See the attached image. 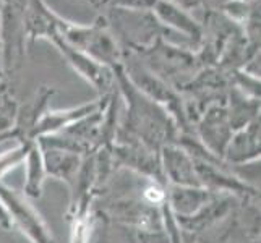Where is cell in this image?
I'll use <instances>...</instances> for the list:
<instances>
[{"instance_id": "1", "label": "cell", "mask_w": 261, "mask_h": 243, "mask_svg": "<svg viewBox=\"0 0 261 243\" xmlns=\"http://www.w3.org/2000/svg\"><path fill=\"white\" fill-rule=\"evenodd\" d=\"M114 71L117 91L125 105L119 127L154 151H161L169 143H175L178 128L169 112L143 94L127 78L122 65L115 67Z\"/></svg>"}, {"instance_id": "2", "label": "cell", "mask_w": 261, "mask_h": 243, "mask_svg": "<svg viewBox=\"0 0 261 243\" xmlns=\"http://www.w3.org/2000/svg\"><path fill=\"white\" fill-rule=\"evenodd\" d=\"M152 75H156L180 93L203 67L196 52L167 38L158 39L151 47L133 53Z\"/></svg>"}, {"instance_id": "3", "label": "cell", "mask_w": 261, "mask_h": 243, "mask_svg": "<svg viewBox=\"0 0 261 243\" xmlns=\"http://www.w3.org/2000/svg\"><path fill=\"white\" fill-rule=\"evenodd\" d=\"M57 38L111 68L123 64L125 52L109 30L104 16H99L91 24L71 23L64 18Z\"/></svg>"}, {"instance_id": "4", "label": "cell", "mask_w": 261, "mask_h": 243, "mask_svg": "<svg viewBox=\"0 0 261 243\" xmlns=\"http://www.w3.org/2000/svg\"><path fill=\"white\" fill-rule=\"evenodd\" d=\"M104 18L125 53L143 52L158 39L167 38L169 34L151 10L107 8Z\"/></svg>"}, {"instance_id": "5", "label": "cell", "mask_w": 261, "mask_h": 243, "mask_svg": "<svg viewBox=\"0 0 261 243\" xmlns=\"http://www.w3.org/2000/svg\"><path fill=\"white\" fill-rule=\"evenodd\" d=\"M200 243H259V198L242 200L226 221L200 237Z\"/></svg>"}, {"instance_id": "6", "label": "cell", "mask_w": 261, "mask_h": 243, "mask_svg": "<svg viewBox=\"0 0 261 243\" xmlns=\"http://www.w3.org/2000/svg\"><path fill=\"white\" fill-rule=\"evenodd\" d=\"M26 36L23 28V7L10 0L0 2V49H2V68L7 83L21 67L24 57Z\"/></svg>"}, {"instance_id": "7", "label": "cell", "mask_w": 261, "mask_h": 243, "mask_svg": "<svg viewBox=\"0 0 261 243\" xmlns=\"http://www.w3.org/2000/svg\"><path fill=\"white\" fill-rule=\"evenodd\" d=\"M0 201L12 221V227H16L31 243H57L47 222L26 196L0 183Z\"/></svg>"}, {"instance_id": "8", "label": "cell", "mask_w": 261, "mask_h": 243, "mask_svg": "<svg viewBox=\"0 0 261 243\" xmlns=\"http://www.w3.org/2000/svg\"><path fill=\"white\" fill-rule=\"evenodd\" d=\"M50 42L57 47V50L67 60V64L73 68V71H76V75L82 76L88 85H91V88L94 91H97L101 97L111 94L115 89L117 85L114 68L94 60L82 50L68 46V44L60 41L59 38L52 39Z\"/></svg>"}, {"instance_id": "9", "label": "cell", "mask_w": 261, "mask_h": 243, "mask_svg": "<svg viewBox=\"0 0 261 243\" xmlns=\"http://www.w3.org/2000/svg\"><path fill=\"white\" fill-rule=\"evenodd\" d=\"M193 131L206 149L222 159L233 133L227 119L226 104H213L208 109H204L200 119L196 120Z\"/></svg>"}, {"instance_id": "10", "label": "cell", "mask_w": 261, "mask_h": 243, "mask_svg": "<svg viewBox=\"0 0 261 243\" xmlns=\"http://www.w3.org/2000/svg\"><path fill=\"white\" fill-rule=\"evenodd\" d=\"M242 200L232 195H213L195 214L187 218H175L180 229L195 237H203L204 233L219 226L237 208Z\"/></svg>"}, {"instance_id": "11", "label": "cell", "mask_w": 261, "mask_h": 243, "mask_svg": "<svg viewBox=\"0 0 261 243\" xmlns=\"http://www.w3.org/2000/svg\"><path fill=\"white\" fill-rule=\"evenodd\" d=\"M151 12L169 33L182 34V38L187 41V46L196 52L201 42L203 28L201 21H198L193 13L187 12L174 4H169L166 0H158L154 7L151 8Z\"/></svg>"}, {"instance_id": "12", "label": "cell", "mask_w": 261, "mask_h": 243, "mask_svg": "<svg viewBox=\"0 0 261 243\" xmlns=\"http://www.w3.org/2000/svg\"><path fill=\"white\" fill-rule=\"evenodd\" d=\"M62 21L64 18L54 12L44 0H26L23 7V28L30 44L38 39H56Z\"/></svg>"}, {"instance_id": "13", "label": "cell", "mask_w": 261, "mask_h": 243, "mask_svg": "<svg viewBox=\"0 0 261 243\" xmlns=\"http://www.w3.org/2000/svg\"><path fill=\"white\" fill-rule=\"evenodd\" d=\"M161 169L167 185L178 186H201L196 174L195 160L177 143L164 145L159 151Z\"/></svg>"}, {"instance_id": "14", "label": "cell", "mask_w": 261, "mask_h": 243, "mask_svg": "<svg viewBox=\"0 0 261 243\" xmlns=\"http://www.w3.org/2000/svg\"><path fill=\"white\" fill-rule=\"evenodd\" d=\"M261 127L259 119L250 122L244 128L236 130L232 133V138L224 151V160L230 166H244L250 162L259 160L261 154Z\"/></svg>"}, {"instance_id": "15", "label": "cell", "mask_w": 261, "mask_h": 243, "mask_svg": "<svg viewBox=\"0 0 261 243\" xmlns=\"http://www.w3.org/2000/svg\"><path fill=\"white\" fill-rule=\"evenodd\" d=\"M56 93V89L49 86H39L34 96L26 101L24 104H18L16 114H15V123L13 130L18 134V143L21 141H36L33 140V130L39 119L49 109V101Z\"/></svg>"}, {"instance_id": "16", "label": "cell", "mask_w": 261, "mask_h": 243, "mask_svg": "<svg viewBox=\"0 0 261 243\" xmlns=\"http://www.w3.org/2000/svg\"><path fill=\"white\" fill-rule=\"evenodd\" d=\"M109 96V94H107ZM104 97L97 99L93 102H86V104H80L76 107H68V109H59V111H52L47 109L44 112V115L39 119V122L36 123V127L33 130V140H38L39 137L44 134H52V133H59L64 128H67L68 125L75 123L76 120L83 119V117L93 114L97 111L99 107L104 104Z\"/></svg>"}, {"instance_id": "17", "label": "cell", "mask_w": 261, "mask_h": 243, "mask_svg": "<svg viewBox=\"0 0 261 243\" xmlns=\"http://www.w3.org/2000/svg\"><path fill=\"white\" fill-rule=\"evenodd\" d=\"M41 148V146H39ZM42 160L46 175L50 178L65 182L68 186L75 180L80 167L83 164L85 156H80L76 152L59 149V148H41Z\"/></svg>"}, {"instance_id": "18", "label": "cell", "mask_w": 261, "mask_h": 243, "mask_svg": "<svg viewBox=\"0 0 261 243\" xmlns=\"http://www.w3.org/2000/svg\"><path fill=\"white\" fill-rule=\"evenodd\" d=\"M213 195L203 186L167 185V206L175 218H187L195 214Z\"/></svg>"}, {"instance_id": "19", "label": "cell", "mask_w": 261, "mask_h": 243, "mask_svg": "<svg viewBox=\"0 0 261 243\" xmlns=\"http://www.w3.org/2000/svg\"><path fill=\"white\" fill-rule=\"evenodd\" d=\"M224 104H226L227 119L233 131L259 119V99L242 93L233 86L229 88Z\"/></svg>"}, {"instance_id": "20", "label": "cell", "mask_w": 261, "mask_h": 243, "mask_svg": "<svg viewBox=\"0 0 261 243\" xmlns=\"http://www.w3.org/2000/svg\"><path fill=\"white\" fill-rule=\"evenodd\" d=\"M24 183H23V196L28 200H38L42 196L44 182H46V169H44L42 151L38 141H31L26 149L24 156Z\"/></svg>"}, {"instance_id": "21", "label": "cell", "mask_w": 261, "mask_h": 243, "mask_svg": "<svg viewBox=\"0 0 261 243\" xmlns=\"http://www.w3.org/2000/svg\"><path fill=\"white\" fill-rule=\"evenodd\" d=\"M31 141H21L16 143V146L12 148L10 151H5L0 154V183H2V178L13 170L15 167L21 166L24 156H26V149H28V145Z\"/></svg>"}, {"instance_id": "22", "label": "cell", "mask_w": 261, "mask_h": 243, "mask_svg": "<svg viewBox=\"0 0 261 243\" xmlns=\"http://www.w3.org/2000/svg\"><path fill=\"white\" fill-rule=\"evenodd\" d=\"M102 224L101 241L99 243H137V230L127 227L114 226V224Z\"/></svg>"}, {"instance_id": "23", "label": "cell", "mask_w": 261, "mask_h": 243, "mask_svg": "<svg viewBox=\"0 0 261 243\" xmlns=\"http://www.w3.org/2000/svg\"><path fill=\"white\" fill-rule=\"evenodd\" d=\"M16 107L18 102L13 99V96L2 97V104H0V133H5L13 128Z\"/></svg>"}, {"instance_id": "24", "label": "cell", "mask_w": 261, "mask_h": 243, "mask_svg": "<svg viewBox=\"0 0 261 243\" xmlns=\"http://www.w3.org/2000/svg\"><path fill=\"white\" fill-rule=\"evenodd\" d=\"M158 0H104L106 8H122V10H151Z\"/></svg>"}, {"instance_id": "25", "label": "cell", "mask_w": 261, "mask_h": 243, "mask_svg": "<svg viewBox=\"0 0 261 243\" xmlns=\"http://www.w3.org/2000/svg\"><path fill=\"white\" fill-rule=\"evenodd\" d=\"M137 243H170V240L164 229H161V230L137 232Z\"/></svg>"}, {"instance_id": "26", "label": "cell", "mask_w": 261, "mask_h": 243, "mask_svg": "<svg viewBox=\"0 0 261 243\" xmlns=\"http://www.w3.org/2000/svg\"><path fill=\"white\" fill-rule=\"evenodd\" d=\"M166 2L174 4L190 13H193V10H200L201 8V0H166Z\"/></svg>"}, {"instance_id": "27", "label": "cell", "mask_w": 261, "mask_h": 243, "mask_svg": "<svg viewBox=\"0 0 261 243\" xmlns=\"http://www.w3.org/2000/svg\"><path fill=\"white\" fill-rule=\"evenodd\" d=\"M0 97H12V89L10 85L7 83L2 68V49H0Z\"/></svg>"}, {"instance_id": "28", "label": "cell", "mask_w": 261, "mask_h": 243, "mask_svg": "<svg viewBox=\"0 0 261 243\" xmlns=\"http://www.w3.org/2000/svg\"><path fill=\"white\" fill-rule=\"evenodd\" d=\"M227 2L229 0H201V8L204 12H221Z\"/></svg>"}, {"instance_id": "29", "label": "cell", "mask_w": 261, "mask_h": 243, "mask_svg": "<svg viewBox=\"0 0 261 243\" xmlns=\"http://www.w3.org/2000/svg\"><path fill=\"white\" fill-rule=\"evenodd\" d=\"M0 227L5 229V230L12 229V221H10V218H8V214H7V211L4 208L2 201H0Z\"/></svg>"}, {"instance_id": "30", "label": "cell", "mask_w": 261, "mask_h": 243, "mask_svg": "<svg viewBox=\"0 0 261 243\" xmlns=\"http://www.w3.org/2000/svg\"><path fill=\"white\" fill-rule=\"evenodd\" d=\"M2 2H4V0H2ZM10 2L16 4L18 7H24V4H26V0H10Z\"/></svg>"}, {"instance_id": "31", "label": "cell", "mask_w": 261, "mask_h": 243, "mask_svg": "<svg viewBox=\"0 0 261 243\" xmlns=\"http://www.w3.org/2000/svg\"><path fill=\"white\" fill-rule=\"evenodd\" d=\"M94 4H97V5H102L104 4V0H93Z\"/></svg>"}, {"instance_id": "32", "label": "cell", "mask_w": 261, "mask_h": 243, "mask_svg": "<svg viewBox=\"0 0 261 243\" xmlns=\"http://www.w3.org/2000/svg\"><path fill=\"white\" fill-rule=\"evenodd\" d=\"M250 2H259V0H250Z\"/></svg>"}, {"instance_id": "33", "label": "cell", "mask_w": 261, "mask_h": 243, "mask_svg": "<svg viewBox=\"0 0 261 243\" xmlns=\"http://www.w3.org/2000/svg\"><path fill=\"white\" fill-rule=\"evenodd\" d=\"M0 2H2V0H0Z\"/></svg>"}]
</instances>
